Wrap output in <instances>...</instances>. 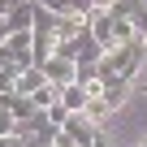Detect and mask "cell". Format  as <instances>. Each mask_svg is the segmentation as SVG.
Returning a JSON list of instances; mask_svg holds the SVG:
<instances>
[{
	"label": "cell",
	"mask_w": 147,
	"mask_h": 147,
	"mask_svg": "<svg viewBox=\"0 0 147 147\" xmlns=\"http://www.w3.org/2000/svg\"><path fill=\"white\" fill-rule=\"evenodd\" d=\"M43 117H48V121H52V125H56V130H61V125H65V121H69V117H74V113H69V108H65V104H61V100H56V104H52V108H48V113H43Z\"/></svg>",
	"instance_id": "9c48e42d"
},
{
	"label": "cell",
	"mask_w": 147,
	"mask_h": 147,
	"mask_svg": "<svg viewBox=\"0 0 147 147\" xmlns=\"http://www.w3.org/2000/svg\"><path fill=\"white\" fill-rule=\"evenodd\" d=\"M143 87H147V82H143Z\"/></svg>",
	"instance_id": "e0dca14e"
},
{
	"label": "cell",
	"mask_w": 147,
	"mask_h": 147,
	"mask_svg": "<svg viewBox=\"0 0 147 147\" xmlns=\"http://www.w3.org/2000/svg\"><path fill=\"white\" fill-rule=\"evenodd\" d=\"M138 147H147V143H138Z\"/></svg>",
	"instance_id": "9a60e30c"
},
{
	"label": "cell",
	"mask_w": 147,
	"mask_h": 147,
	"mask_svg": "<svg viewBox=\"0 0 147 147\" xmlns=\"http://www.w3.org/2000/svg\"><path fill=\"white\" fill-rule=\"evenodd\" d=\"M30 100H35V108H39V113H48V108H52V104L61 100V87H52V82H48V87H39V91H35Z\"/></svg>",
	"instance_id": "52a82bcc"
},
{
	"label": "cell",
	"mask_w": 147,
	"mask_h": 147,
	"mask_svg": "<svg viewBox=\"0 0 147 147\" xmlns=\"http://www.w3.org/2000/svg\"><path fill=\"white\" fill-rule=\"evenodd\" d=\"M43 74H48V82H52V87H69V82H78V61L52 56V61L43 65Z\"/></svg>",
	"instance_id": "7a4b0ae2"
},
{
	"label": "cell",
	"mask_w": 147,
	"mask_h": 147,
	"mask_svg": "<svg viewBox=\"0 0 147 147\" xmlns=\"http://www.w3.org/2000/svg\"><path fill=\"white\" fill-rule=\"evenodd\" d=\"M125 95H130V82H125V78H104V91H100V100H104L113 113L125 104Z\"/></svg>",
	"instance_id": "277c9868"
},
{
	"label": "cell",
	"mask_w": 147,
	"mask_h": 147,
	"mask_svg": "<svg viewBox=\"0 0 147 147\" xmlns=\"http://www.w3.org/2000/svg\"><path fill=\"white\" fill-rule=\"evenodd\" d=\"M61 104H65L69 113H87V104H91V95L82 91V82H69V87H61Z\"/></svg>",
	"instance_id": "8992f818"
},
{
	"label": "cell",
	"mask_w": 147,
	"mask_h": 147,
	"mask_svg": "<svg viewBox=\"0 0 147 147\" xmlns=\"http://www.w3.org/2000/svg\"><path fill=\"white\" fill-rule=\"evenodd\" d=\"M78 82H82V87L100 82V65H78Z\"/></svg>",
	"instance_id": "8fae6325"
},
{
	"label": "cell",
	"mask_w": 147,
	"mask_h": 147,
	"mask_svg": "<svg viewBox=\"0 0 147 147\" xmlns=\"http://www.w3.org/2000/svg\"><path fill=\"white\" fill-rule=\"evenodd\" d=\"M39 87H48V74H43L39 65H30V69L18 74V95H35Z\"/></svg>",
	"instance_id": "5b68a950"
},
{
	"label": "cell",
	"mask_w": 147,
	"mask_h": 147,
	"mask_svg": "<svg viewBox=\"0 0 147 147\" xmlns=\"http://www.w3.org/2000/svg\"><path fill=\"white\" fill-rule=\"evenodd\" d=\"M13 125H18V121H13V113L5 108V100H0V138H13Z\"/></svg>",
	"instance_id": "30bf717a"
},
{
	"label": "cell",
	"mask_w": 147,
	"mask_h": 147,
	"mask_svg": "<svg viewBox=\"0 0 147 147\" xmlns=\"http://www.w3.org/2000/svg\"><path fill=\"white\" fill-rule=\"evenodd\" d=\"M143 143H147V138H143Z\"/></svg>",
	"instance_id": "ac0fdd59"
},
{
	"label": "cell",
	"mask_w": 147,
	"mask_h": 147,
	"mask_svg": "<svg viewBox=\"0 0 147 147\" xmlns=\"http://www.w3.org/2000/svg\"><path fill=\"white\" fill-rule=\"evenodd\" d=\"M61 134H65L69 143H78V147H91V143L100 138V125H95V121H87L82 113H74V117L61 125Z\"/></svg>",
	"instance_id": "6da1fadb"
},
{
	"label": "cell",
	"mask_w": 147,
	"mask_h": 147,
	"mask_svg": "<svg viewBox=\"0 0 147 147\" xmlns=\"http://www.w3.org/2000/svg\"><path fill=\"white\" fill-rule=\"evenodd\" d=\"M35 18H39V0L13 5V9L5 13V22H9V30H13V35H18V30H35Z\"/></svg>",
	"instance_id": "3957f363"
},
{
	"label": "cell",
	"mask_w": 147,
	"mask_h": 147,
	"mask_svg": "<svg viewBox=\"0 0 147 147\" xmlns=\"http://www.w3.org/2000/svg\"><path fill=\"white\" fill-rule=\"evenodd\" d=\"M82 117H87V121H95V125H104V121H108V117H113V108H108V104H104V100H91V104H87V113H82Z\"/></svg>",
	"instance_id": "ba28073f"
},
{
	"label": "cell",
	"mask_w": 147,
	"mask_h": 147,
	"mask_svg": "<svg viewBox=\"0 0 147 147\" xmlns=\"http://www.w3.org/2000/svg\"><path fill=\"white\" fill-rule=\"evenodd\" d=\"M0 22H5V18H0Z\"/></svg>",
	"instance_id": "2e32d148"
},
{
	"label": "cell",
	"mask_w": 147,
	"mask_h": 147,
	"mask_svg": "<svg viewBox=\"0 0 147 147\" xmlns=\"http://www.w3.org/2000/svg\"><path fill=\"white\" fill-rule=\"evenodd\" d=\"M91 147H108V138H104V134H100V138H95V143H91Z\"/></svg>",
	"instance_id": "5bb4252c"
},
{
	"label": "cell",
	"mask_w": 147,
	"mask_h": 147,
	"mask_svg": "<svg viewBox=\"0 0 147 147\" xmlns=\"http://www.w3.org/2000/svg\"><path fill=\"white\" fill-rule=\"evenodd\" d=\"M9 39H13V30H9V22H0V48H5Z\"/></svg>",
	"instance_id": "4fadbf2b"
},
{
	"label": "cell",
	"mask_w": 147,
	"mask_h": 147,
	"mask_svg": "<svg viewBox=\"0 0 147 147\" xmlns=\"http://www.w3.org/2000/svg\"><path fill=\"white\" fill-rule=\"evenodd\" d=\"M0 69H22V65L13 61V52H9V43H5V48H0Z\"/></svg>",
	"instance_id": "7c38bea8"
}]
</instances>
